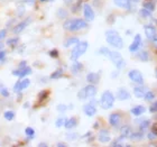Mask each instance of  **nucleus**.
Here are the masks:
<instances>
[{"mask_svg": "<svg viewBox=\"0 0 157 147\" xmlns=\"http://www.w3.org/2000/svg\"><path fill=\"white\" fill-rule=\"evenodd\" d=\"M89 26L88 21L82 18H71L66 19L63 24V28L69 32H78V30L85 29Z\"/></svg>", "mask_w": 157, "mask_h": 147, "instance_id": "obj_1", "label": "nucleus"}, {"mask_svg": "<svg viewBox=\"0 0 157 147\" xmlns=\"http://www.w3.org/2000/svg\"><path fill=\"white\" fill-rule=\"evenodd\" d=\"M105 39L110 46L115 47L117 49H121L124 47V39L118 34L117 30L115 29H109L105 32Z\"/></svg>", "mask_w": 157, "mask_h": 147, "instance_id": "obj_2", "label": "nucleus"}, {"mask_svg": "<svg viewBox=\"0 0 157 147\" xmlns=\"http://www.w3.org/2000/svg\"><path fill=\"white\" fill-rule=\"evenodd\" d=\"M115 95L112 93L111 91L109 90H105L101 95V99H100V106L103 110H109L110 108L113 107V103H115Z\"/></svg>", "mask_w": 157, "mask_h": 147, "instance_id": "obj_3", "label": "nucleus"}, {"mask_svg": "<svg viewBox=\"0 0 157 147\" xmlns=\"http://www.w3.org/2000/svg\"><path fill=\"white\" fill-rule=\"evenodd\" d=\"M88 47H89L88 42H78L75 45V47L71 51V56H70L71 60H72L73 62L76 61L78 57H81V56L88 51Z\"/></svg>", "mask_w": 157, "mask_h": 147, "instance_id": "obj_4", "label": "nucleus"}, {"mask_svg": "<svg viewBox=\"0 0 157 147\" xmlns=\"http://www.w3.org/2000/svg\"><path fill=\"white\" fill-rule=\"evenodd\" d=\"M108 57L110 59V61L115 64V66L117 68L118 71L121 69H124V65H126L124 57H122V55H121L118 51H110L108 54Z\"/></svg>", "mask_w": 157, "mask_h": 147, "instance_id": "obj_5", "label": "nucleus"}, {"mask_svg": "<svg viewBox=\"0 0 157 147\" xmlns=\"http://www.w3.org/2000/svg\"><path fill=\"white\" fill-rule=\"evenodd\" d=\"M108 120H109V125H110L111 127L119 128L121 125L124 124V112H121V111H115V112L110 114Z\"/></svg>", "mask_w": 157, "mask_h": 147, "instance_id": "obj_6", "label": "nucleus"}, {"mask_svg": "<svg viewBox=\"0 0 157 147\" xmlns=\"http://www.w3.org/2000/svg\"><path fill=\"white\" fill-rule=\"evenodd\" d=\"M128 78L130 79L134 83H136V84H144V76H143L140 71H138V70H131V71H129Z\"/></svg>", "mask_w": 157, "mask_h": 147, "instance_id": "obj_7", "label": "nucleus"}, {"mask_svg": "<svg viewBox=\"0 0 157 147\" xmlns=\"http://www.w3.org/2000/svg\"><path fill=\"white\" fill-rule=\"evenodd\" d=\"M83 15H84V19L86 21H92V20H94V11L92 9V7L89 5V3H84L83 5Z\"/></svg>", "mask_w": 157, "mask_h": 147, "instance_id": "obj_8", "label": "nucleus"}, {"mask_svg": "<svg viewBox=\"0 0 157 147\" xmlns=\"http://www.w3.org/2000/svg\"><path fill=\"white\" fill-rule=\"evenodd\" d=\"M141 44H143V39H141L140 35H139V34L135 35L134 42L131 43L130 46H129V51H130L131 53H136L138 51V49L140 48Z\"/></svg>", "mask_w": 157, "mask_h": 147, "instance_id": "obj_9", "label": "nucleus"}, {"mask_svg": "<svg viewBox=\"0 0 157 147\" xmlns=\"http://www.w3.org/2000/svg\"><path fill=\"white\" fill-rule=\"evenodd\" d=\"M30 73H32V69H30L29 66H25V68H23V69L18 68L17 70L13 71V75L18 76V78H25V76H27V75H29Z\"/></svg>", "mask_w": 157, "mask_h": 147, "instance_id": "obj_10", "label": "nucleus"}, {"mask_svg": "<svg viewBox=\"0 0 157 147\" xmlns=\"http://www.w3.org/2000/svg\"><path fill=\"white\" fill-rule=\"evenodd\" d=\"M116 98L118 100H120V101H124V100H128V99H130V93L128 90H126L124 88H120L118 89L117 93H116Z\"/></svg>", "mask_w": 157, "mask_h": 147, "instance_id": "obj_11", "label": "nucleus"}, {"mask_svg": "<svg viewBox=\"0 0 157 147\" xmlns=\"http://www.w3.org/2000/svg\"><path fill=\"white\" fill-rule=\"evenodd\" d=\"M144 30H145V35H146V37H147L149 41L157 34L156 27L153 26V25H145Z\"/></svg>", "mask_w": 157, "mask_h": 147, "instance_id": "obj_12", "label": "nucleus"}, {"mask_svg": "<svg viewBox=\"0 0 157 147\" xmlns=\"http://www.w3.org/2000/svg\"><path fill=\"white\" fill-rule=\"evenodd\" d=\"M137 54H136V59H138L139 61H141V62H148L149 61V59H151V56H149V53H148V51H146V49H138Z\"/></svg>", "mask_w": 157, "mask_h": 147, "instance_id": "obj_13", "label": "nucleus"}, {"mask_svg": "<svg viewBox=\"0 0 157 147\" xmlns=\"http://www.w3.org/2000/svg\"><path fill=\"white\" fill-rule=\"evenodd\" d=\"M84 90L88 98H94L97 92H98V89H97L95 84H90V83L86 87H84Z\"/></svg>", "mask_w": 157, "mask_h": 147, "instance_id": "obj_14", "label": "nucleus"}, {"mask_svg": "<svg viewBox=\"0 0 157 147\" xmlns=\"http://www.w3.org/2000/svg\"><path fill=\"white\" fill-rule=\"evenodd\" d=\"M83 111L88 117H92L97 114V107L91 105V103H86V105L83 106Z\"/></svg>", "mask_w": 157, "mask_h": 147, "instance_id": "obj_15", "label": "nucleus"}, {"mask_svg": "<svg viewBox=\"0 0 157 147\" xmlns=\"http://www.w3.org/2000/svg\"><path fill=\"white\" fill-rule=\"evenodd\" d=\"M113 3L117 7H119V8H122V9H126V10L131 9L130 0H113Z\"/></svg>", "mask_w": 157, "mask_h": 147, "instance_id": "obj_16", "label": "nucleus"}, {"mask_svg": "<svg viewBox=\"0 0 157 147\" xmlns=\"http://www.w3.org/2000/svg\"><path fill=\"white\" fill-rule=\"evenodd\" d=\"M119 128H120L121 136H124V138H129L130 134L132 133V128H131L128 124H122Z\"/></svg>", "mask_w": 157, "mask_h": 147, "instance_id": "obj_17", "label": "nucleus"}, {"mask_svg": "<svg viewBox=\"0 0 157 147\" xmlns=\"http://www.w3.org/2000/svg\"><path fill=\"white\" fill-rule=\"evenodd\" d=\"M30 21V19L28 18L27 20H24V21H21V23H19V24H17L16 26L13 27V34H19V33H21L25 28H26L27 26H28V23Z\"/></svg>", "mask_w": 157, "mask_h": 147, "instance_id": "obj_18", "label": "nucleus"}, {"mask_svg": "<svg viewBox=\"0 0 157 147\" xmlns=\"http://www.w3.org/2000/svg\"><path fill=\"white\" fill-rule=\"evenodd\" d=\"M110 135H109V130L108 129H100L99 131V141L101 143H108L110 141Z\"/></svg>", "mask_w": 157, "mask_h": 147, "instance_id": "obj_19", "label": "nucleus"}, {"mask_svg": "<svg viewBox=\"0 0 157 147\" xmlns=\"http://www.w3.org/2000/svg\"><path fill=\"white\" fill-rule=\"evenodd\" d=\"M86 81L90 83V84H97L100 81V74L99 73L91 72L86 75Z\"/></svg>", "mask_w": 157, "mask_h": 147, "instance_id": "obj_20", "label": "nucleus"}, {"mask_svg": "<svg viewBox=\"0 0 157 147\" xmlns=\"http://www.w3.org/2000/svg\"><path fill=\"white\" fill-rule=\"evenodd\" d=\"M144 137H145L144 131H141V130L132 131V133L130 134V136H129V138H130L132 141H140L144 139Z\"/></svg>", "mask_w": 157, "mask_h": 147, "instance_id": "obj_21", "label": "nucleus"}, {"mask_svg": "<svg viewBox=\"0 0 157 147\" xmlns=\"http://www.w3.org/2000/svg\"><path fill=\"white\" fill-rule=\"evenodd\" d=\"M145 111H146V108H145L144 106L138 105V106H135L134 108H131L130 114L136 116V117H139V116H141L143 114H145Z\"/></svg>", "mask_w": 157, "mask_h": 147, "instance_id": "obj_22", "label": "nucleus"}, {"mask_svg": "<svg viewBox=\"0 0 157 147\" xmlns=\"http://www.w3.org/2000/svg\"><path fill=\"white\" fill-rule=\"evenodd\" d=\"M143 8L149 11H154L156 9V0H145L143 2Z\"/></svg>", "mask_w": 157, "mask_h": 147, "instance_id": "obj_23", "label": "nucleus"}, {"mask_svg": "<svg viewBox=\"0 0 157 147\" xmlns=\"http://www.w3.org/2000/svg\"><path fill=\"white\" fill-rule=\"evenodd\" d=\"M76 125H78V119H76L75 117H72V118H70V119H66L65 122H64V127H65L66 129L71 130V129H73L74 127H76Z\"/></svg>", "mask_w": 157, "mask_h": 147, "instance_id": "obj_24", "label": "nucleus"}, {"mask_svg": "<svg viewBox=\"0 0 157 147\" xmlns=\"http://www.w3.org/2000/svg\"><path fill=\"white\" fill-rule=\"evenodd\" d=\"M145 88L144 87H141V84L139 85H136L134 88V95L136 98H144V95H145Z\"/></svg>", "mask_w": 157, "mask_h": 147, "instance_id": "obj_25", "label": "nucleus"}, {"mask_svg": "<svg viewBox=\"0 0 157 147\" xmlns=\"http://www.w3.org/2000/svg\"><path fill=\"white\" fill-rule=\"evenodd\" d=\"M82 69H83V64L78 62V61H74L73 65L71 66V72H72L73 74H78V72H81Z\"/></svg>", "mask_w": 157, "mask_h": 147, "instance_id": "obj_26", "label": "nucleus"}, {"mask_svg": "<svg viewBox=\"0 0 157 147\" xmlns=\"http://www.w3.org/2000/svg\"><path fill=\"white\" fill-rule=\"evenodd\" d=\"M151 121L149 120V119H145V120L140 121V122H138V127H139V130L145 131L146 129H148V128L151 127Z\"/></svg>", "mask_w": 157, "mask_h": 147, "instance_id": "obj_27", "label": "nucleus"}, {"mask_svg": "<svg viewBox=\"0 0 157 147\" xmlns=\"http://www.w3.org/2000/svg\"><path fill=\"white\" fill-rule=\"evenodd\" d=\"M80 42V39L78 37H69V38H66V41L64 42V47H70V46L72 45H76L78 43Z\"/></svg>", "mask_w": 157, "mask_h": 147, "instance_id": "obj_28", "label": "nucleus"}, {"mask_svg": "<svg viewBox=\"0 0 157 147\" xmlns=\"http://www.w3.org/2000/svg\"><path fill=\"white\" fill-rule=\"evenodd\" d=\"M56 15H57V18L59 19H65L69 16V11L65 9V8H59L57 11H56Z\"/></svg>", "mask_w": 157, "mask_h": 147, "instance_id": "obj_29", "label": "nucleus"}, {"mask_svg": "<svg viewBox=\"0 0 157 147\" xmlns=\"http://www.w3.org/2000/svg\"><path fill=\"white\" fill-rule=\"evenodd\" d=\"M139 16H140L141 18H144V19H148V18H151L153 15H151V11L145 9V8H141V9L139 10Z\"/></svg>", "mask_w": 157, "mask_h": 147, "instance_id": "obj_30", "label": "nucleus"}, {"mask_svg": "<svg viewBox=\"0 0 157 147\" xmlns=\"http://www.w3.org/2000/svg\"><path fill=\"white\" fill-rule=\"evenodd\" d=\"M63 74H64V71H63V69H57L56 71H54V72L51 74V76H49V78H51V79H59V78H62Z\"/></svg>", "mask_w": 157, "mask_h": 147, "instance_id": "obj_31", "label": "nucleus"}, {"mask_svg": "<svg viewBox=\"0 0 157 147\" xmlns=\"http://www.w3.org/2000/svg\"><path fill=\"white\" fill-rule=\"evenodd\" d=\"M156 95H155V92L153 91H146L144 95V99L146 101H151V100H154Z\"/></svg>", "mask_w": 157, "mask_h": 147, "instance_id": "obj_32", "label": "nucleus"}, {"mask_svg": "<svg viewBox=\"0 0 157 147\" xmlns=\"http://www.w3.org/2000/svg\"><path fill=\"white\" fill-rule=\"evenodd\" d=\"M25 134L28 136V141H30V139H33L34 136H35V130H34L32 127H27L26 129H25Z\"/></svg>", "mask_w": 157, "mask_h": 147, "instance_id": "obj_33", "label": "nucleus"}, {"mask_svg": "<svg viewBox=\"0 0 157 147\" xmlns=\"http://www.w3.org/2000/svg\"><path fill=\"white\" fill-rule=\"evenodd\" d=\"M18 42H19V39L17 38V37H13V38H9L8 41H7V45L10 46V47H16L17 44H18Z\"/></svg>", "mask_w": 157, "mask_h": 147, "instance_id": "obj_34", "label": "nucleus"}, {"mask_svg": "<svg viewBox=\"0 0 157 147\" xmlns=\"http://www.w3.org/2000/svg\"><path fill=\"white\" fill-rule=\"evenodd\" d=\"M30 84V80L29 79H24L23 81H20V90L23 91V90H25V89H27L28 87H29Z\"/></svg>", "mask_w": 157, "mask_h": 147, "instance_id": "obj_35", "label": "nucleus"}, {"mask_svg": "<svg viewBox=\"0 0 157 147\" xmlns=\"http://www.w3.org/2000/svg\"><path fill=\"white\" fill-rule=\"evenodd\" d=\"M3 117L6 120H13V118H15V112L11 110H8V111H5V114H3Z\"/></svg>", "mask_w": 157, "mask_h": 147, "instance_id": "obj_36", "label": "nucleus"}, {"mask_svg": "<svg viewBox=\"0 0 157 147\" xmlns=\"http://www.w3.org/2000/svg\"><path fill=\"white\" fill-rule=\"evenodd\" d=\"M49 95V91L48 90H43L38 93V100L39 101H43V100H45Z\"/></svg>", "mask_w": 157, "mask_h": 147, "instance_id": "obj_37", "label": "nucleus"}, {"mask_svg": "<svg viewBox=\"0 0 157 147\" xmlns=\"http://www.w3.org/2000/svg\"><path fill=\"white\" fill-rule=\"evenodd\" d=\"M78 98L80 99V100H85V99H88V97H86V93H85L84 88L81 89V90L78 92Z\"/></svg>", "mask_w": 157, "mask_h": 147, "instance_id": "obj_38", "label": "nucleus"}, {"mask_svg": "<svg viewBox=\"0 0 157 147\" xmlns=\"http://www.w3.org/2000/svg\"><path fill=\"white\" fill-rule=\"evenodd\" d=\"M0 95H2V97H5V98L9 97V91H8V89H6L5 87H2V85H0Z\"/></svg>", "mask_w": 157, "mask_h": 147, "instance_id": "obj_39", "label": "nucleus"}, {"mask_svg": "<svg viewBox=\"0 0 157 147\" xmlns=\"http://www.w3.org/2000/svg\"><path fill=\"white\" fill-rule=\"evenodd\" d=\"M65 118L64 117H59L57 120H56V122H55V126L56 127H62V126H64V122H65Z\"/></svg>", "mask_w": 157, "mask_h": 147, "instance_id": "obj_40", "label": "nucleus"}, {"mask_svg": "<svg viewBox=\"0 0 157 147\" xmlns=\"http://www.w3.org/2000/svg\"><path fill=\"white\" fill-rule=\"evenodd\" d=\"M109 52H110V49H109L108 47H105V46L99 49V54H101V55H105V56H108Z\"/></svg>", "mask_w": 157, "mask_h": 147, "instance_id": "obj_41", "label": "nucleus"}, {"mask_svg": "<svg viewBox=\"0 0 157 147\" xmlns=\"http://www.w3.org/2000/svg\"><path fill=\"white\" fill-rule=\"evenodd\" d=\"M149 111H151V114H157V100L151 105V107H149Z\"/></svg>", "mask_w": 157, "mask_h": 147, "instance_id": "obj_42", "label": "nucleus"}, {"mask_svg": "<svg viewBox=\"0 0 157 147\" xmlns=\"http://www.w3.org/2000/svg\"><path fill=\"white\" fill-rule=\"evenodd\" d=\"M81 5H82V0H78V2L72 7V13H76L81 8Z\"/></svg>", "mask_w": 157, "mask_h": 147, "instance_id": "obj_43", "label": "nucleus"}, {"mask_svg": "<svg viewBox=\"0 0 157 147\" xmlns=\"http://www.w3.org/2000/svg\"><path fill=\"white\" fill-rule=\"evenodd\" d=\"M49 56L53 57V59H57V57H59V51H57V49H52V51H49Z\"/></svg>", "mask_w": 157, "mask_h": 147, "instance_id": "obj_44", "label": "nucleus"}, {"mask_svg": "<svg viewBox=\"0 0 157 147\" xmlns=\"http://www.w3.org/2000/svg\"><path fill=\"white\" fill-rule=\"evenodd\" d=\"M147 138H148V141H156V139H157V136L154 134V133L149 131V133L147 134Z\"/></svg>", "mask_w": 157, "mask_h": 147, "instance_id": "obj_45", "label": "nucleus"}, {"mask_svg": "<svg viewBox=\"0 0 157 147\" xmlns=\"http://www.w3.org/2000/svg\"><path fill=\"white\" fill-rule=\"evenodd\" d=\"M13 91L16 92V93L21 91V90H20V81H17L16 83H15V85H13Z\"/></svg>", "mask_w": 157, "mask_h": 147, "instance_id": "obj_46", "label": "nucleus"}, {"mask_svg": "<svg viewBox=\"0 0 157 147\" xmlns=\"http://www.w3.org/2000/svg\"><path fill=\"white\" fill-rule=\"evenodd\" d=\"M78 137V134H76V133H72V134H67L66 135V138L67 139H76V138Z\"/></svg>", "mask_w": 157, "mask_h": 147, "instance_id": "obj_47", "label": "nucleus"}, {"mask_svg": "<svg viewBox=\"0 0 157 147\" xmlns=\"http://www.w3.org/2000/svg\"><path fill=\"white\" fill-rule=\"evenodd\" d=\"M56 109H57V111H59V112H64V111H66L67 107H66L65 105H59Z\"/></svg>", "mask_w": 157, "mask_h": 147, "instance_id": "obj_48", "label": "nucleus"}, {"mask_svg": "<svg viewBox=\"0 0 157 147\" xmlns=\"http://www.w3.org/2000/svg\"><path fill=\"white\" fill-rule=\"evenodd\" d=\"M151 45H153L154 47H156V48H157V34L155 35L154 37H153V38L151 39Z\"/></svg>", "mask_w": 157, "mask_h": 147, "instance_id": "obj_49", "label": "nucleus"}, {"mask_svg": "<svg viewBox=\"0 0 157 147\" xmlns=\"http://www.w3.org/2000/svg\"><path fill=\"white\" fill-rule=\"evenodd\" d=\"M151 133H154L155 135L157 136V122H154V124L151 125Z\"/></svg>", "mask_w": 157, "mask_h": 147, "instance_id": "obj_50", "label": "nucleus"}, {"mask_svg": "<svg viewBox=\"0 0 157 147\" xmlns=\"http://www.w3.org/2000/svg\"><path fill=\"white\" fill-rule=\"evenodd\" d=\"M6 35H7V29H1L0 30V41L2 38H5L6 37Z\"/></svg>", "mask_w": 157, "mask_h": 147, "instance_id": "obj_51", "label": "nucleus"}, {"mask_svg": "<svg viewBox=\"0 0 157 147\" xmlns=\"http://www.w3.org/2000/svg\"><path fill=\"white\" fill-rule=\"evenodd\" d=\"M5 56H6V52L5 51H0V61L5 60Z\"/></svg>", "mask_w": 157, "mask_h": 147, "instance_id": "obj_52", "label": "nucleus"}, {"mask_svg": "<svg viewBox=\"0 0 157 147\" xmlns=\"http://www.w3.org/2000/svg\"><path fill=\"white\" fill-rule=\"evenodd\" d=\"M23 2L28 3V5H34V3H35V0H23Z\"/></svg>", "mask_w": 157, "mask_h": 147, "instance_id": "obj_53", "label": "nucleus"}, {"mask_svg": "<svg viewBox=\"0 0 157 147\" xmlns=\"http://www.w3.org/2000/svg\"><path fill=\"white\" fill-rule=\"evenodd\" d=\"M25 66H27L26 61H23V62L19 63V68H20V69H23V68H25Z\"/></svg>", "mask_w": 157, "mask_h": 147, "instance_id": "obj_54", "label": "nucleus"}, {"mask_svg": "<svg viewBox=\"0 0 157 147\" xmlns=\"http://www.w3.org/2000/svg\"><path fill=\"white\" fill-rule=\"evenodd\" d=\"M63 1H64V3H65V5H67V6L72 5V2H73V0H63Z\"/></svg>", "mask_w": 157, "mask_h": 147, "instance_id": "obj_55", "label": "nucleus"}, {"mask_svg": "<svg viewBox=\"0 0 157 147\" xmlns=\"http://www.w3.org/2000/svg\"><path fill=\"white\" fill-rule=\"evenodd\" d=\"M89 103H91V105H93V106H97V103H98V102H97V101L94 100V99L92 98V100H91L90 102H89Z\"/></svg>", "mask_w": 157, "mask_h": 147, "instance_id": "obj_56", "label": "nucleus"}, {"mask_svg": "<svg viewBox=\"0 0 157 147\" xmlns=\"http://www.w3.org/2000/svg\"><path fill=\"white\" fill-rule=\"evenodd\" d=\"M57 146H59V147H65L66 144H65V143H59V144H57Z\"/></svg>", "mask_w": 157, "mask_h": 147, "instance_id": "obj_57", "label": "nucleus"}, {"mask_svg": "<svg viewBox=\"0 0 157 147\" xmlns=\"http://www.w3.org/2000/svg\"><path fill=\"white\" fill-rule=\"evenodd\" d=\"M38 146L39 147H46V146H47V144H46V143H39Z\"/></svg>", "mask_w": 157, "mask_h": 147, "instance_id": "obj_58", "label": "nucleus"}, {"mask_svg": "<svg viewBox=\"0 0 157 147\" xmlns=\"http://www.w3.org/2000/svg\"><path fill=\"white\" fill-rule=\"evenodd\" d=\"M93 128H99V124H98V121H95V124L93 125Z\"/></svg>", "mask_w": 157, "mask_h": 147, "instance_id": "obj_59", "label": "nucleus"}, {"mask_svg": "<svg viewBox=\"0 0 157 147\" xmlns=\"http://www.w3.org/2000/svg\"><path fill=\"white\" fill-rule=\"evenodd\" d=\"M28 107H29V103H25L24 105V108H28Z\"/></svg>", "mask_w": 157, "mask_h": 147, "instance_id": "obj_60", "label": "nucleus"}, {"mask_svg": "<svg viewBox=\"0 0 157 147\" xmlns=\"http://www.w3.org/2000/svg\"><path fill=\"white\" fill-rule=\"evenodd\" d=\"M130 1H132V2H135V3H137V2H139L140 0H130Z\"/></svg>", "mask_w": 157, "mask_h": 147, "instance_id": "obj_61", "label": "nucleus"}, {"mask_svg": "<svg viewBox=\"0 0 157 147\" xmlns=\"http://www.w3.org/2000/svg\"><path fill=\"white\" fill-rule=\"evenodd\" d=\"M42 2H45V1H49V0H40Z\"/></svg>", "mask_w": 157, "mask_h": 147, "instance_id": "obj_62", "label": "nucleus"}, {"mask_svg": "<svg viewBox=\"0 0 157 147\" xmlns=\"http://www.w3.org/2000/svg\"><path fill=\"white\" fill-rule=\"evenodd\" d=\"M0 48H2V44L1 43H0Z\"/></svg>", "mask_w": 157, "mask_h": 147, "instance_id": "obj_63", "label": "nucleus"}, {"mask_svg": "<svg viewBox=\"0 0 157 147\" xmlns=\"http://www.w3.org/2000/svg\"><path fill=\"white\" fill-rule=\"evenodd\" d=\"M156 76H157V70H156Z\"/></svg>", "mask_w": 157, "mask_h": 147, "instance_id": "obj_64", "label": "nucleus"}]
</instances>
